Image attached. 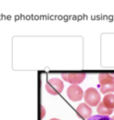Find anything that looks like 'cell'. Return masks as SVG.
I'll return each mask as SVG.
<instances>
[{"label": "cell", "mask_w": 114, "mask_h": 120, "mask_svg": "<svg viewBox=\"0 0 114 120\" xmlns=\"http://www.w3.org/2000/svg\"><path fill=\"white\" fill-rule=\"evenodd\" d=\"M85 103L89 106H97L100 103V95L94 87H89L84 94Z\"/></svg>", "instance_id": "6da1fadb"}, {"label": "cell", "mask_w": 114, "mask_h": 120, "mask_svg": "<svg viewBox=\"0 0 114 120\" xmlns=\"http://www.w3.org/2000/svg\"><path fill=\"white\" fill-rule=\"evenodd\" d=\"M63 88H64V84L60 78H57V77L50 78L46 84V90L50 95L53 96L60 94L63 91Z\"/></svg>", "instance_id": "7a4b0ae2"}, {"label": "cell", "mask_w": 114, "mask_h": 120, "mask_svg": "<svg viewBox=\"0 0 114 120\" xmlns=\"http://www.w3.org/2000/svg\"><path fill=\"white\" fill-rule=\"evenodd\" d=\"M67 95H68L69 100H71L73 102H77V101L81 100L83 98V90L78 85H72L68 87Z\"/></svg>", "instance_id": "3957f363"}, {"label": "cell", "mask_w": 114, "mask_h": 120, "mask_svg": "<svg viewBox=\"0 0 114 120\" xmlns=\"http://www.w3.org/2000/svg\"><path fill=\"white\" fill-rule=\"evenodd\" d=\"M86 77V74L84 73H72V74H62L61 78L63 80H65L66 82H68L72 85H79L81 82H83V80Z\"/></svg>", "instance_id": "277c9868"}, {"label": "cell", "mask_w": 114, "mask_h": 120, "mask_svg": "<svg viewBox=\"0 0 114 120\" xmlns=\"http://www.w3.org/2000/svg\"><path fill=\"white\" fill-rule=\"evenodd\" d=\"M77 112L80 115L81 117H83L85 119L90 118L92 115V109L86 103H81L79 104V106L77 107Z\"/></svg>", "instance_id": "5b68a950"}, {"label": "cell", "mask_w": 114, "mask_h": 120, "mask_svg": "<svg viewBox=\"0 0 114 120\" xmlns=\"http://www.w3.org/2000/svg\"><path fill=\"white\" fill-rule=\"evenodd\" d=\"M97 112L99 115H101V116H109V115L112 114L113 109L106 106L103 104V102H100L99 105H97Z\"/></svg>", "instance_id": "8992f818"}, {"label": "cell", "mask_w": 114, "mask_h": 120, "mask_svg": "<svg viewBox=\"0 0 114 120\" xmlns=\"http://www.w3.org/2000/svg\"><path fill=\"white\" fill-rule=\"evenodd\" d=\"M99 82L100 84V86L112 83L114 82V76L112 75H110V74H99Z\"/></svg>", "instance_id": "52a82bcc"}, {"label": "cell", "mask_w": 114, "mask_h": 120, "mask_svg": "<svg viewBox=\"0 0 114 120\" xmlns=\"http://www.w3.org/2000/svg\"><path fill=\"white\" fill-rule=\"evenodd\" d=\"M102 102H103V104L106 105V106L111 108V109H113L114 108V95L113 94H107V95H105V97L103 98Z\"/></svg>", "instance_id": "ba28073f"}, {"label": "cell", "mask_w": 114, "mask_h": 120, "mask_svg": "<svg viewBox=\"0 0 114 120\" xmlns=\"http://www.w3.org/2000/svg\"><path fill=\"white\" fill-rule=\"evenodd\" d=\"M99 91H100V93H102L104 95H106L107 93H112V92H114V82L100 86Z\"/></svg>", "instance_id": "9c48e42d"}, {"label": "cell", "mask_w": 114, "mask_h": 120, "mask_svg": "<svg viewBox=\"0 0 114 120\" xmlns=\"http://www.w3.org/2000/svg\"><path fill=\"white\" fill-rule=\"evenodd\" d=\"M87 120H113L111 117H110L109 116H101V115H98V116H92L90 118Z\"/></svg>", "instance_id": "30bf717a"}, {"label": "cell", "mask_w": 114, "mask_h": 120, "mask_svg": "<svg viewBox=\"0 0 114 120\" xmlns=\"http://www.w3.org/2000/svg\"><path fill=\"white\" fill-rule=\"evenodd\" d=\"M50 120H59V119H58V118H51Z\"/></svg>", "instance_id": "8fae6325"}, {"label": "cell", "mask_w": 114, "mask_h": 120, "mask_svg": "<svg viewBox=\"0 0 114 120\" xmlns=\"http://www.w3.org/2000/svg\"><path fill=\"white\" fill-rule=\"evenodd\" d=\"M111 118H112V119L114 120V116H112V117H111Z\"/></svg>", "instance_id": "7c38bea8"}]
</instances>
